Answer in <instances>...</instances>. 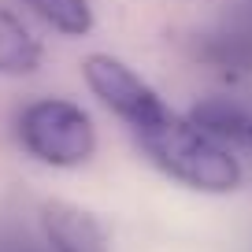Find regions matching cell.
<instances>
[{"label":"cell","instance_id":"1","mask_svg":"<svg viewBox=\"0 0 252 252\" xmlns=\"http://www.w3.org/2000/svg\"><path fill=\"white\" fill-rule=\"evenodd\" d=\"M137 145L149 156V163H156L167 178L182 182L189 189L200 193H230L241 186V163L237 156L219 145V137H212L208 130H200L193 119L167 111L163 119H156L152 126L137 130Z\"/></svg>","mask_w":252,"mask_h":252},{"label":"cell","instance_id":"2","mask_svg":"<svg viewBox=\"0 0 252 252\" xmlns=\"http://www.w3.org/2000/svg\"><path fill=\"white\" fill-rule=\"evenodd\" d=\"M19 145L37 163L82 167L96 152V126L89 111L63 96H45L23 108L19 115Z\"/></svg>","mask_w":252,"mask_h":252},{"label":"cell","instance_id":"3","mask_svg":"<svg viewBox=\"0 0 252 252\" xmlns=\"http://www.w3.org/2000/svg\"><path fill=\"white\" fill-rule=\"evenodd\" d=\"M82 74H86V86L93 89V96L130 126V134L152 126L156 119H163L167 111H171L163 104V96H159L141 74L130 71L123 60H115V56H108V52L86 56Z\"/></svg>","mask_w":252,"mask_h":252},{"label":"cell","instance_id":"4","mask_svg":"<svg viewBox=\"0 0 252 252\" xmlns=\"http://www.w3.org/2000/svg\"><path fill=\"white\" fill-rule=\"evenodd\" d=\"M41 230L52 252H111L108 230L67 200H52L41 208Z\"/></svg>","mask_w":252,"mask_h":252},{"label":"cell","instance_id":"5","mask_svg":"<svg viewBox=\"0 0 252 252\" xmlns=\"http://www.w3.org/2000/svg\"><path fill=\"white\" fill-rule=\"evenodd\" d=\"M45 60L41 41L30 33V26L19 15H11L8 8H0V74L8 78H23L33 74Z\"/></svg>","mask_w":252,"mask_h":252},{"label":"cell","instance_id":"6","mask_svg":"<svg viewBox=\"0 0 252 252\" xmlns=\"http://www.w3.org/2000/svg\"><path fill=\"white\" fill-rule=\"evenodd\" d=\"M193 123L208 130L212 137H234V141H252V111L237 108L230 100H204L193 108Z\"/></svg>","mask_w":252,"mask_h":252},{"label":"cell","instance_id":"7","mask_svg":"<svg viewBox=\"0 0 252 252\" xmlns=\"http://www.w3.org/2000/svg\"><path fill=\"white\" fill-rule=\"evenodd\" d=\"M33 15H41L56 33L67 37H86L93 30V8L89 0H23Z\"/></svg>","mask_w":252,"mask_h":252}]
</instances>
